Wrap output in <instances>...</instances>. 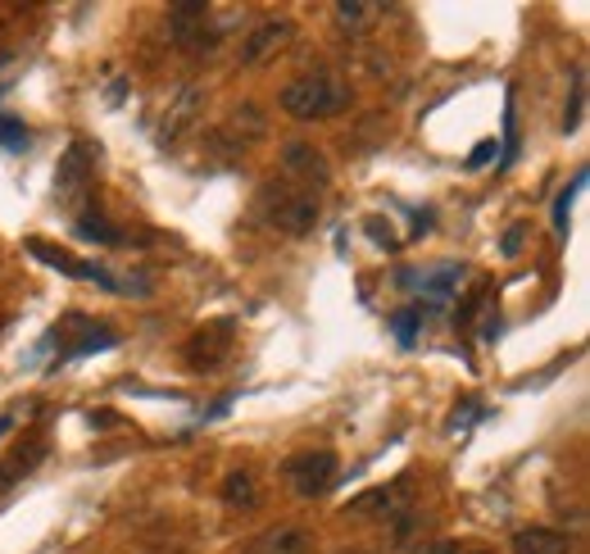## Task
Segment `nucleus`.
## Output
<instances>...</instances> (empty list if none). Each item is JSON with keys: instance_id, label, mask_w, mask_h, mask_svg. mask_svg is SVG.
<instances>
[{"instance_id": "1", "label": "nucleus", "mask_w": 590, "mask_h": 554, "mask_svg": "<svg viewBox=\"0 0 590 554\" xmlns=\"http://www.w3.org/2000/svg\"><path fill=\"white\" fill-rule=\"evenodd\" d=\"M350 105V86L336 73H304L296 82H287L282 91V109L300 123H319V118H336Z\"/></svg>"}, {"instance_id": "2", "label": "nucleus", "mask_w": 590, "mask_h": 554, "mask_svg": "<svg viewBox=\"0 0 590 554\" xmlns=\"http://www.w3.org/2000/svg\"><path fill=\"white\" fill-rule=\"evenodd\" d=\"M336 454L332 450H300V454H291L287 464H282V477H287V486L296 490V496H304V500H314V496H323V490L336 482Z\"/></svg>"}, {"instance_id": "3", "label": "nucleus", "mask_w": 590, "mask_h": 554, "mask_svg": "<svg viewBox=\"0 0 590 554\" xmlns=\"http://www.w3.org/2000/svg\"><path fill=\"white\" fill-rule=\"evenodd\" d=\"M91 177H96V150H91L86 141H73L65 150V160H59V169H55V205L73 209L78 200H86Z\"/></svg>"}, {"instance_id": "4", "label": "nucleus", "mask_w": 590, "mask_h": 554, "mask_svg": "<svg viewBox=\"0 0 590 554\" xmlns=\"http://www.w3.org/2000/svg\"><path fill=\"white\" fill-rule=\"evenodd\" d=\"M232 336H236V323L232 319H219V323H205L192 342H186V363L196 368V373H209V368H219L232 350Z\"/></svg>"}, {"instance_id": "5", "label": "nucleus", "mask_w": 590, "mask_h": 554, "mask_svg": "<svg viewBox=\"0 0 590 554\" xmlns=\"http://www.w3.org/2000/svg\"><path fill=\"white\" fill-rule=\"evenodd\" d=\"M268 223L277 232H287V236H304L309 228L319 223V200L314 192H296V196H277L268 205Z\"/></svg>"}, {"instance_id": "6", "label": "nucleus", "mask_w": 590, "mask_h": 554, "mask_svg": "<svg viewBox=\"0 0 590 554\" xmlns=\"http://www.w3.org/2000/svg\"><path fill=\"white\" fill-rule=\"evenodd\" d=\"M27 251H33V259H42V264H50V268H65L69 277H86V282H101V287H109V291H123L114 277H109V268H101V264L73 259L69 251H55V245H46V241H27Z\"/></svg>"}, {"instance_id": "7", "label": "nucleus", "mask_w": 590, "mask_h": 554, "mask_svg": "<svg viewBox=\"0 0 590 554\" xmlns=\"http://www.w3.org/2000/svg\"><path fill=\"white\" fill-rule=\"evenodd\" d=\"M196 118H200V86H182L173 96V105L164 109V118H160V141L173 146L186 128H196Z\"/></svg>"}, {"instance_id": "8", "label": "nucleus", "mask_w": 590, "mask_h": 554, "mask_svg": "<svg viewBox=\"0 0 590 554\" xmlns=\"http://www.w3.org/2000/svg\"><path fill=\"white\" fill-rule=\"evenodd\" d=\"M405 500H409L405 482H395V486H372V490H363L359 500L346 505V513H355V518H391V513H400V505H405Z\"/></svg>"}, {"instance_id": "9", "label": "nucleus", "mask_w": 590, "mask_h": 554, "mask_svg": "<svg viewBox=\"0 0 590 554\" xmlns=\"http://www.w3.org/2000/svg\"><path fill=\"white\" fill-rule=\"evenodd\" d=\"M287 42H291V23H287V19H268L264 27H255V33L245 37V46H241V65H259V59L277 55Z\"/></svg>"}, {"instance_id": "10", "label": "nucleus", "mask_w": 590, "mask_h": 554, "mask_svg": "<svg viewBox=\"0 0 590 554\" xmlns=\"http://www.w3.org/2000/svg\"><path fill=\"white\" fill-rule=\"evenodd\" d=\"M282 164H287V177L304 182V187H323V182H327V160L309 141H291Z\"/></svg>"}, {"instance_id": "11", "label": "nucleus", "mask_w": 590, "mask_h": 554, "mask_svg": "<svg viewBox=\"0 0 590 554\" xmlns=\"http://www.w3.org/2000/svg\"><path fill=\"white\" fill-rule=\"evenodd\" d=\"M241 554H309V536H304V528H296V522H282V528L259 532Z\"/></svg>"}, {"instance_id": "12", "label": "nucleus", "mask_w": 590, "mask_h": 554, "mask_svg": "<svg viewBox=\"0 0 590 554\" xmlns=\"http://www.w3.org/2000/svg\"><path fill=\"white\" fill-rule=\"evenodd\" d=\"M513 554H572V536L554 528H522L513 536Z\"/></svg>"}, {"instance_id": "13", "label": "nucleus", "mask_w": 590, "mask_h": 554, "mask_svg": "<svg viewBox=\"0 0 590 554\" xmlns=\"http://www.w3.org/2000/svg\"><path fill=\"white\" fill-rule=\"evenodd\" d=\"M223 500L232 505V509H255L259 505V490H255V477L251 473H228L223 477Z\"/></svg>"}, {"instance_id": "14", "label": "nucleus", "mask_w": 590, "mask_h": 554, "mask_svg": "<svg viewBox=\"0 0 590 554\" xmlns=\"http://www.w3.org/2000/svg\"><path fill=\"white\" fill-rule=\"evenodd\" d=\"M78 236L82 241H101V245H118L123 241V232L109 219H101V213H82V219H78Z\"/></svg>"}, {"instance_id": "15", "label": "nucleus", "mask_w": 590, "mask_h": 554, "mask_svg": "<svg viewBox=\"0 0 590 554\" xmlns=\"http://www.w3.org/2000/svg\"><path fill=\"white\" fill-rule=\"evenodd\" d=\"M372 14H378V5H363V0H346V5H336V23L346 27V33H363V27L372 23Z\"/></svg>"}, {"instance_id": "16", "label": "nucleus", "mask_w": 590, "mask_h": 554, "mask_svg": "<svg viewBox=\"0 0 590 554\" xmlns=\"http://www.w3.org/2000/svg\"><path fill=\"white\" fill-rule=\"evenodd\" d=\"M33 464H37V446H33V450H19L10 464H0V496H5V490H10L27 469H33Z\"/></svg>"}, {"instance_id": "17", "label": "nucleus", "mask_w": 590, "mask_h": 554, "mask_svg": "<svg viewBox=\"0 0 590 554\" xmlns=\"http://www.w3.org/2000/svg\"><path fill=\"white\" fill-rule=\"evenodd\" d=\"M0 146H5V150H23L27 146V128L19 118H0Z\"/></svg>"}, {"instance_id": "18", "label": "nucleus", "mask_w": 590, "mask_h": 554, "mask_svg": "<svg viewBox=\"0 0 590 554\" xmlns=\"http://www.w3.org/2000/svg\"><path fill=\"white\" fill-rule=\"evenodd\" d=\"M423 554H495L490 545H473V541H437L431 550H423Z\"/></svg>"}, {"instance_id": "19", "label": "nucleus", "mask_w": 590, "mask_h": 554, "mask_svg": "<svg viewBox=\"0 0 590 554\" xmlns=\"http://www.w3.org/2000/svg\"><path fill=\"white\" fill-rule=\"evenodd\" d=\"M581 182H586V173H577V182H572V187H568L564 196H558V205H554V223H558V228L568 223V200H572V196L581 192Z\"/></svg>"}, {"instance_id": "20", "label": "nucleus", "mask_w": 590, "mask_h": 554, "mask_svg": "<svg viewBox=\"0 0 590 554\" xmlns=\"http://www.w3.org/2000/svg\"><path fill=\"white\" fill-rule=\"evenodd\" d=\"M418 319H423V310H409V314H400L395 319V336H400V342H414V327H418Z\"/></svg>"}, {"instance_id": "21", "label": "nucleus", "mask_w": 590, "mask_h": 554, "mask_svg": "<svg viewBox=\"0 0 590 554\" xmlns=\"http://www.w3.org/2000/svg\"><path fill=\"white\" fill-rule=\"evenodd\" d=\"M363 228L372 232V241H378V245H395V232H391V223H382V219H368Z\"/></svg>"}, {"instance_id": "22", "label": "nucleus", "mask_w": 590, "mask_h": 554, "mask_svg": "<svg viewBox=\"0 0 590 554\" xmlns=\"http://www.w3.org/2000/svg\"><path fill=\"white\" fill-rule=\"evenodd\" d=\"M490 155H495V141H482V146L473 150V155H468V169H482Z\"/></svg>"}, {"instance_id": "23", "label": "nucleus", "mask_w": 590, "mask_h": 554, "mask_svg": "<svg viewBox=\"0 0 590 554\" xmlns=\"http://www.w3.org/2000/svg\"><path fill=\"white\" fill-rule=\"evenodd\" d=\"M522 236H527V228L518 223V228H509V236H505V255H518L522 251Z\"/></svg>"}, {"instance_id": "24", "label": "nucleus", "mask_w": 590, "mask_h": 554, "mask_svg": "<svg viewBox=\"0 0 590 554\" xmlns=\"http://www.w3.org/2000/svg\"><path fill=\"white\" fill-rule=\"evenodd\" d=\"M10 432V418H0V437H5Z\"/></svg>"}, {"instance_id": "25", "label": "nucleus", "mask_w": 590, "mask_h": 554, "mask_svg": "<svg viewBox=\"0 0 590 554\" xmlns=\"http://www.w3.org/2000/svg\"><path fill=\"white\" fill-rule=\"evenodd\" d=\"M340 554H368V550H340Z\"/></svg>"}]
</instances>
